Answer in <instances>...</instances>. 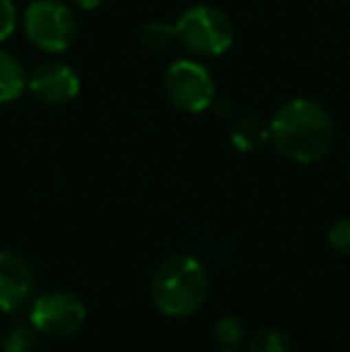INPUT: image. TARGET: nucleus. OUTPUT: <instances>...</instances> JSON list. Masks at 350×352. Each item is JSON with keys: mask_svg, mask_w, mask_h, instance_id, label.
<instances>
[{"mask_svg": "<svg viewBox=\"0 0 350 352\" xmlns=\"http://www.w3.org/2000/svg\"><path fill=\"white\" fill-rule=\"evenodd\" d=\"M271 142L288 161L309 163L322 161L333 142V122L329 111L312 98H290L274 113L269 122Z\"/></svg>", "mask_w": 350, "mask_h": 352, "instance_id": "1", "label": "nucleus"}, {"mask_svg": "<svg viewBox=\"0 0 350 352\" xmlns=\"http://www.w3.org/2000/svg\"><path fill=\"white\" fill-rule=\"evenodd\" d=\"M209 271L197 256H168L151 278V300L171 319H185L199 311L209 297Z\"/></svg>", "mask_w": 350, "mask_h": 352, "instance_id": "2", "label": "nucleus"}, {"mask_svg": "<svg viewBox=\"0 0 350 352\" xmlns=\"http://www.w3.org/2000/svg\"><path fill=\"white\" fill-rule=\"evenodd\" d=\"M177 41L201 58L223 56L233 46V22L214 5H192L175 22Z\"/></svg>", "mask_w": 350, "mask_h": 352, "instance_id": "3", "label": "nucleus"}, {"mask_svg": "<svg viewBox=\"0 0 350 352\" xmlns=\"http://www.w3.org/2000/svg\"><path fill=\"white\" fill-rule=\"evenodd\" d=\"M24 34L41 51L63 53L75 43V12L63 0H34L24 10Z\"/></svg>", "mask_w": 350, "mask_h": 352, "instance_id": "4", "label": "nucleus"}, {"mask_svg": "<svg viewBox=\"0 0 350 352\" xmlns=\"http://www.w3.org/2000/svg\"><path fill=\"white\" fill-rule=\"evenodd\" d=\"M29 321L48 338H70L85 326L87 307L77 295L65 290H51L32 300Z\"/></svg>", "mask_w": 350, "mask_h": 352, "instance_id": "5", "label": "nucleus"}, {"mask_svg": "<svg viewBox=\"0 0 350 352\" xmlns=\"http://www.w3.org/2000/svg\"><path fill=\"white\" fill-rule=\"evenodd\" d=\"M164 91L171 106L182 113H201L211 108L216 87L209 70L197 60H177L166 70Z\"/></svg>", "mask_w": 350, "mask_h": 352, "instance_id": "6", "label": "nucleus"}, {"mask_svg": "<svg viewBox=\"0 0 350 352\" xmlns=\"http://www.w3.org/2000/svg\"><path fill=\"white\" fill-rule=\"evenodd\" d=\"M36 278L32 266L14 252H0V311H19L34 300Z\"/></svg>", "mask_w": 350, "mask_h": 352, "instance_id": "7", "label": "nucleus"}, {"mask_svg": "<svg viewBox=\"0 0 350 352\" xmlns=\"http://www.w3.org/2000/svg\"><path fill=\"white\" fill-rule=\"evenodd\" d=\"M27 87L41 103L63 106V103H70L80 94V77L65 63L48 60L41 63L32 72V77L27 79Z\"/></svg>", "mask_w": 350, "mask_h": 352, "instance_id": "8", "label": "nucleus"}, {"mask_svg": "<svg viewBox=\"0 0 350 352\" xmlns=\"http://www.w3.org/2000/svg\"><path fill=\"white\" fill-rule=\"evenodd\" d=\"M271 140L269 122L259 116H243L230 127V144L238 151H259Z\"/></svg>", "mask_w": 350, "mask_h": 352, "instance_id": "9", "label": "nucleus"}, {"mask_svg": "<svg viewBox=\"0 0 350 352\" xmlns=\"http://www.w3.org/2000/svg\"><path fill=\"white\" fill-rule=\"evenodd\" d=\"M27 72L24 65L10 51L0 48V103H12L22 96L27 87Z\"/></svg>", "mask_w": 350, "mask_h": 352, "instance_id": "10", "label": "nucleus"}, {"mask_svg": "<svg viewBox=\"0 0 350 352\" xmlns=\"http://www.w3.org/2000/svg\"><path fill=\"white\" fill-rule=\"evenodd\" d=\"M39 331L32 321H14L8 331H5L0 348L3 352H34L39 343Z\"/></svg>", "mask_w": 350, "mask_h": 352, "instance_id": "11", "label": "nucleus"}, {"mask_svg": "<svg viewBox=\"0 0 350 352\" xmlns=\"http://www.w3.org/2000/svg\"><path fill=\"white\" fill-rule=\"evenodd\" d=\"M214 336L223 348H238L248 338V324L240 314H226L216 321Z\"/></svg>", "mask_w": 350, "mask_h": 352, "instance_id": "12", "label": "nucleus"}, {"mask_svg": "<svg viewBox=\"0 0 350 352\" xmlns=\"http://www.w3.org/2000/svg\"><path fill=\"white\" fill-rule=\"evenodd\" d=\"M250 352H293V340L281 329H262L250 338Z\"/></svg>", "mask_w": 350, "mask_h": 352, "instance_id": "13", "label": "nucleus"}, {"mask_svg": "<svg viewBox=\"0 0 350 352\" xmlns=\"http://www.w3.org/2000/svg\"><path fill=\"white\" fill-rule=\"evenodd\" d=\"M175 38H177L175 24H171V22H161L159 19V22H149L142 29V41H144V46L151 48V51H164Z\"/></svg>", "mask_w": 350, "mask_h": 352, "instance_id": "14", "label": "nucleus"}, {"mask_svg": "<svg viewBox=\"0 0 350 352\" xmlns=\"http://www.w3.org/2000/svg\"><path fill=\"white\" fill-rule=\"evenodd\" d=\"M329 247L343 256H350V218H338L331 228H329Z\"/></svg>", "mask_w": 350, "mask_h": 352, "instance_id": "15", "label": "nucleus"}, {"mask_svg": "<svg viewBox=\"0 0 350 352\" xmlns=\"http://www.w3.org/2000/svg\"><path fill=\"white\" fill-rule=\"evenodd\" d=\"M17 29V8L12 0H0V41L10 38Z\"/></svg>", "mask_w": 350, "mask_h": 352, "instance_id": "16", "label": "nucleus"}, {"mask_svg": "<svg viewBox=\"0 0 350 352\" xmlns=\"http://www.w3.org/2000/svg\"><path fill=\"white\" fill-rule=\"evenodd\" d=\"M77 5H80L82 10H96V8H101L106 0H75Z\"/></svg>", "mask_w": 350, "mask_h": 352, "instance_id": "17", "label": "nucleus"}, {"mask_svg": "<svg viewBox=\"0 0 350 352\" xmlns=\"http://www.w3.org/2000/svg\"><path fill=\"white\" fill-rule=\"evenodd\" d=\"M219 352H240L238 348H223V350H219Z\"/></svg>", "mask_w": 350, "mask_h": 352, "instance_id": "18", "label": "nucleus"}]
</instances>
